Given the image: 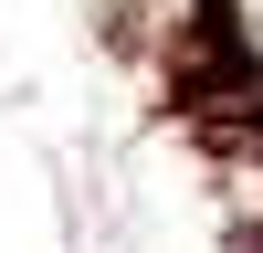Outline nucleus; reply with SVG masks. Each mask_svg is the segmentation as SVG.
<instances>
[{
  "mask_svg": "<svg viewBox=\"0 0 263 253\" xmlns=\"http://www.w3.org/2000/svg\"><path fill=\"white\" fill-rule=\"evenodd\" d=\"M253 253H263V243H253Z\"/></svg>",
  "mask_w": 263,
  "mask_h": 253,
  "instance_id": "1",
  "label": "nucleus"
}]
</instances>
